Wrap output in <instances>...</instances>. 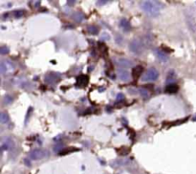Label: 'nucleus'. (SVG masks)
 Listing matches in <instances>:
<instances>
[{
  "label": "nucleus",
  "instance_id": "5701e85b",
  "mask_svg": "<svg viewBox=\"0 0 196 174\" xmlns=\"http://www.w3.org/2000/svg\"><path fill=\"white\" fill-rule=\"evenodd\" d=\"M124 99V94H122V93L118 94L117 97H116V101H123Z\"/></svg>",
  "mask_w": 196,
  "mask_h": 174
},
{
  "label": "nucleus",
  "instance_id": "b1692460",
  "mask_svg": "<svg viewBox=\"0 0 196 174\" xmlns=\"http://www.w3.org/2000/svg\"><path fill=\"white\" fill-rule=\"evenodd\" d=\"M116 39H117V43H118V44H120L121 42H123V37H121L119 35H118L116 36Z\"/></svg>",
  "mask_w": 196,
  "mask_h": 174
},
{
  "label": "nucleus",
  "instance_id": "0eeeda50",
  "mask_svg": "<svg viewBox=\"0 0 196 174\" xmlns=\"http://www.w3.org/2000/svg\"><path fill=\"white\" fill-rule=\"evenodd\" d=\"M154 55L156 56V58L158 59L160 61L162 62H166L168 60V56L167 54H166L163 50L161 49H155L154 50Z\"/></svg>",
  "mask_w": 196,
  "mask_h": 174
},
{
  "label": "nucleus",
  "instance_id": "412c9836",
  "mask_svg": "<svg viewBox=\"0 0 196 174\" xmlns=\"http://www.w3.org/2000/svg\"><path fill=\"white\" fill-rule=\"evenodd\" d=\"M9 53V48L6 47V46H2L1 48H0V54L1 55H6V54Z\"/></svg>",
  "mask_w": 196,
  "mask_h": 174
},
{
  "label": "nucleus",
  "instance_id": "6e6552de",
  "mask_svg": "<svg viewBox=\"0 0 196 174\" xmlns=\"http://www.w3.org/2000/svg\"><path fill=\"white\" fill-rule=\"evenodd\" d=\"M118 77L123 82H128L130 78V75L128 73V71L124 70V69H119L118 70Z\"/></svg>",
  "mask_w": 196,
  "mask_h": 174
},
{
  "label": "nucleus",
  "instance_id": "1a4fd4ad",
  "mask_svg": "<svg viewBox=\"0 0 196 174\" xmlns=\"http://www.w3.org/2000/svg\"><path fill=\"white\" fill-rule=\"evenodd\" d=\"M58 78H59V75L56 73H50L47 76H45V82L48 83H55L58 82Z\"/></svg>",
  "mask_w": 196,
  "mask_h": 174
},
{
  "label": "nucleus",
  "instance_id": "dca6fc26",
  "mask_svg": "<svg viewBox=\"0 0 196 174\" xmlns=\"http://www.w3.org/2000/svg\"><path fill=\"white\" fill-rule=\"evenodd\" d=\"M9 120V115L5 112L0 113V123L1 124H6Z\"/></svg>",
  "mask_w": 196,
  "mask_h": 174
},
{
  "label": "nucleus",
  "instance_id": "20e7f679",
  "mask_svg": "<svg viewBox=\"0 0 196 174\" xmlns=\"http://www.w3.org/2000/svg\"><path fill=\"white\" fill-rule=\"evenodd\" d=\"M129 49L132 53L136 54V55H140V54H142L143 51L142 43L141 41H139V40H133V41L130 42V44H129Z\"/></svg>",
  "mask_w": 196,
  "mask_h": 174
},
{
  "label": "nucleus",
  "instance_id": "4be33fe9",
  "mask_svg": "<svg viewBox=\"0 0 196 174\" xmlns=\"http://www.w3.org/2000/svg\"><path fill=\"white\" fill-rule=\"evenodd\" d=\"M100 39L101 40H104V41H107V40L110 39V35L106 33H103L101 35H100Z\"/></svg>",
  "mask_w": 196,
  "mask_h": 174
},
{
  "label": "nucleus",
  "instance_id": "f8f14e48",
  "mask_svg": "<svg viewBox=\"0 0 196 174\" xmlns=\"http://www.w3.org/2000/svg\"><path fill=\"white\" fill-rule=\"evenodd\" d=\"M120 26L122 27V28L124 30V31H129L130 29H131V25H130L129 21L125 18H123L121 21H120Z\"/></svg>",
  "mask_w": 196,
  "mask_h": 174
},
{
  "label": "nucleus",
  "instance_id": "9d476101",
  "mask_svg": "<svg viewBox=\"0 0 196 174\" xmlns=\"http://www.w3.org/2000/svg\"><path fill=\"white\" fill-rule=\"evenodd\" d=\"M143 72V68L142 66L141 65H138L136 67H134L133 70H132V77L134 79H138L140 78V76L142 75V73Z\"/></svg>",
  "mask_w": 196,
  "mask_h": 174
},
{
  "label": "nucleus",
  "instance_id": "2eb2a0df",
  "mask_svg": "<svg viewBox=\"0 0 196 174\" xmlns=\"http://www.w3.org/2000/svg\"><path fill=\"white\" fill-rule=\"evenodd\" d=\"M138 92L140 95L143 98V99H147L149 97V93L148 91L146 89V88H143V87H139L138 88Z\"/></svg>",
  "mask_w": 196,
  "mask_h": 174
},
{
  "label": "nucleus",
  "instance_id": "6ab92c4d",
  "mask_svg": "<svg viewBox=\"0 0 196 174\" xmlns=\"http://www.w3.org/2000/svg\"><path fill=\"white\" fill-rule=\"evenodd\" d=\"M25 11H22V10H18V11H16L15 12V16L16 17V18H20V17H22L23 16H24V12Z\"/></svg>",
  "mask_w": 196,
  "mask_h": 174
},
{
  "label": "nucleus",
  "instance_id": "a211bd4d",
  "mask_svg": "<svg viewBox=\"0 0 196 174\" xmlns=\"http://www.w3.org/2000/svg\"><path fill=\"white\" fill-rule=\"evenodd\" d=\"M88 32L92 35H98L99 33V29L97 28L96 26H89L88 27Z\"/></svg>",
  "mask_w": 196,
  "mask_h": 174
},
{
  "label": "nucleus",
  "instance_id": "4468645a",
  "mask_svg": "<svg viewBox=\"0 0 196 174\" xmlns=\"http://www.w3.org/2000/svg\"><path fill=\"white\" fill-rule=\"evenodd\" d=\"M73 18L77 21V22H82L84 19V16L83 13L81 12H76L73 15Z\"/></svg>",
  "mask_w": 196,
  "mask_h": 174
},
{
  "label": "nucleus",
  "instance_id": "f03ea898",
  "mask_svg": "<svg viewBox=\"0 0 196 174\" xmlns=\"http://www.w3.org/2000/svg\"><path fill=\"white\" fill-rule=\"evenodd\" d=\"M159 77V73L155 68H149L147 70L145 75L142 76V82H154Z\"/></svg>",
  "mask_w": 196,
  "mask_h": 174
},
{
  "label": "nucleus",
  "instance_id": "393cba45",
  "mask_svg": "<svg viewBox=\"0 0 196 174\" xmlns=\"http://www.w3.org/2000/svg\"><path fill=\"white\" fill-rule=\"evenodd\" d=\"M97 3H98V5H104L107 3V1H98Z\"/></svg>",
  "mask_w": 196,
  "mask_h": 174
},
{
  "label": "nucleus",
  "instance_id": "aec40b11",
  "mask_svg": "<svg viewBox=\"0 0 196 174\" xmlns=\"http://www.w3.org/2000/svg\"><path fill=\"white\" fill-rule=\"evenodd\" d=\"M12 101V98L10 95L5 96V97H4V99H3V102H4V104H10Z\"/></svg>",
  "mask_w": 196,
  "mask_h": 174
},
{
  "label": "nucleus",
  "instance_id": "f3484780",
  "mask_svg": "<svg viewBox=\"0 0 196 174\" xmlns=\"http://www.w3.org/2000/svg\"><path fill=\"white\" fill-rule=\"evenodd\" d=\"M8 70V67L6 65V61H2L1 63H0V72H1L2 75H4Z\"/></svg>",
  "mask_w": 196,
  "mask_h": 174
},
{
  "label": "nucleus",
  "instance_id": "423d86ee",
  "mask_svg": "<svg viewBox=\"0 0 196 174\" xmlns=\"http://www.w3.org/2000/svg\"><path fill=\"white\" fill-rule=\"evenodd\" d=\"M186 20H187V23L189 27V29L192 32H195L196 31V21L192 16V13L186 12Z\"/></svg>",
  "mask_w": 196,
  "mask_h": 174
},
{
  "label": "nucleus",
  "instance_id": "a878e982",
  "mask_svg": "<svg viewBox=\"0 0 196 174\" xmlns=\"http://www.w3.org/2000/svg\"><path fill=\"white\" fill-rule=\"evenodd\" d=\"M192 120H194V122H196V116H194V117H193V119H192Z\"/></svg>",
  "mask_w": 196,
  "mask_h": 174
},
{
  "label": "nucleus",
  "instance_id": "ddd939ff",
  "mask_svg": "<svg viewBox=\"0 0 196 174\" xmlns=\"http://www.w3.org/2000/svg\"><path fill=\"white\" fill-rule=\"evenodd\" d=\"M179 87L178 85L176 84H173V83H170V84H168L166 88V93H170V94H173V93H176L178 91Z\"/></svg>",
  "mask_w": 196,
  "mask_h": 174
},
{
  "label": "nucleus",
  "instance_id": "f257e3e1",
  "mask_svg": "<svg viewBox=\"0 0 196 174\" xmlns=\"http://www.w3.org/2000/svg\"><path fill=\"white\" fill-rule=\"evenodd\" d=\"M140 7L147 15L150 16H159L162 5L161 3L156 2V1H142L141 2Z\"/></svg>",
  "mask_w": 196,
  "mask_h": 174
},
{
  "label": "nucleus",
  "instance_id": "39448f33",
  "mask_svg": "<svg viewBox=\"0 0 196 174\" xmlns=\"http://www.w3.org/2000/svg\"><path fill=\"white\" fill-rule=\"evenodd\" d=\"M89 82V78L86 75H81L77 78V82H76V86L78 88H82L85 87L88 84Z\"/></svg>",
  "mask_w": 196,
  "mask_h": 174
},
{
  "label": "nucleus",
  "instance_id": "9b49d317",
  "mask_svg": "<svg viewBox=\"0 0 196 174\" xmlns=\"http://www.w3.org/2000/svg\"><path fill=\"white\" fill-rule=\"evenodd\" d=\"M118 65L123 67V69L127 68V67H130L132 65V61H130L126 59H120L119 60H118Z\"/></svg>",
  "mask_w": 196,
  "mask_h": 174
},
{
  "label": "nucleus",
  "instance_id": "7ed1b4c3",
  "mask_svg": "<svg viewBox=\"0 0 196 174\" xmlns=\"http://www.w3.org/2000/svg\"><path fill=\"white\" fill-rule=\"evenodd\" d=\"M49 156V151L45 149H34L29 153L30 160H40Z\"/></svg>",
  "mask_w": 196,
  "mask_h": 174
}]
</instances>
